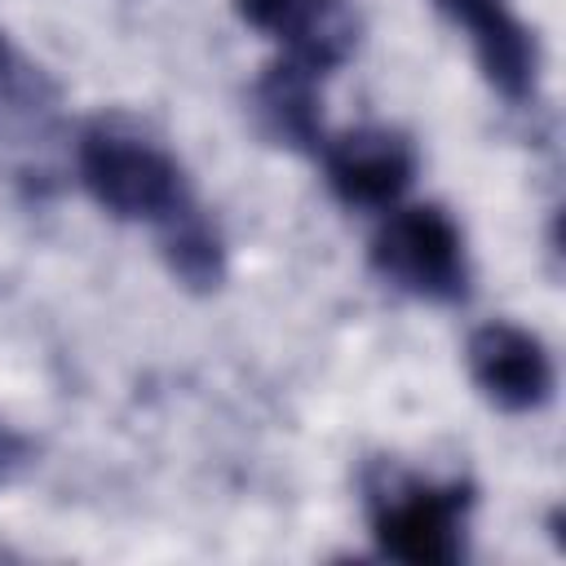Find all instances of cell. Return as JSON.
<instances>
[{
	"instance_id": "7c38bea8",
	"label": "cell",
	"mask_w": 566,
	"mask_h": 566,
	"mask_svg": "<svg viewBox=\"0 0 566 566\" xmlns=\"http://www.w3.org/2000/svg\"><path fill=\"white\" fill-rule=\"evenodd\" d=\"M451 22H460V27H469V35L473 31H482L486 22H495L500 13H509V4L504 0H433Z\"/></svg>"
},
{
	"instance_id": "277c9868",
	"label": "cell",
	"mask_w": 566,
	"mask_h": 566,
	"mask_svg": "<svg viewBox=\"0 0 566 566\" xmlns=\"http://www.w3.org/2000/svg\"><path fill=\"white\" fill-rule=\"evenodd\" d=\"M469 371L504 411H535L553 394V358L539 336L513 323H486L469 336Z\"/></svg>"
},
{
	"instance_id": "7a4b0ae2",
	"label": "cell",
	"mask_w": 566,
	"mask_h": 566,
	"mask_svg": "<svg viewBox=\"0 0 566 566\" xmlns=\"http://www.w3.org/2000/svg\"><path fill=\"white\" fill-rule=\"evenodd\" d=\"M473 491L464 482L429 486L411 473L376 464L367 473V509L376 544L416 566H447L464 553V513Z\"/></svg>"
},
{
	"instance_id": "52a82bcc",
	"label": "cell",
	"mask_w": 566,
	"mask_h": 566,
	"mask_svg": "<svg viewBox=\"0 0 566 566\" xmlns=\"http://www.w3.org/2000/svg\"><path fill=\"white\" fill-rule=\"evenodd\" d=\"M279 35L287 40L292 62H301L314 75H327L358 44V13L345 0H296Z\"/></svg>"
},
{
	"instance_id": "3957f363",
	"label": "cell",
	"mask_w": 566,
	"mask_h": 566,
	"mask_svg": "<svg viewBox=\"0 0 566 566\" xmlns=\"http://www.w3.org/2000/svg\"><path fill=\"white\" fill-rule=\"evenodd\" d=\"M371 265L394 287L424 301H464L469 292L464 239L455 221L433 203L394 212L371 239Z\"/></svg>"
},
{
	"instance_id": "4fadbf2b",
	"label": "cell",
	"mask_w": 566,
	"mask_h": 566,
	"mask_svg": "<svg viewBox=\"0 0 566 566\" xmlns=\"http://www.w3.org/2000/svg\"><path fill=\"white\" fill-rule=\"evenodd\" d=\"M234 9H239V18H243L248 27L279 35V27H283L287 13L296 9V0H234Z\"/></svg>"
},
{
	"instance_id": "8992f818",
	"label": "cell",
	"mask_w": 566,
	"mask_h": 566,
	"mask_svg": "<svg viewBox=\"0 0 566 566\" xmlns=\"http://www.w3.org/2000/svg\"><path fill=\"white\" fill-rule=\"evenodd\" d=\"M252 111H256V124L279 146H296V150L314 146L318 133H323V119H318V75L305 71L301 62H292V57L274 62L256 80Z\"/></svg>"
},
{
	"instance_id": "9c48e42d",
	"label": "cell",
	"mask_w": 566,
	"mask_h": 566,
	"mask_svg": "<svg viewBox=\"0 0 566 566\" xmlns=\"http://www.w3.org/2000/svg\"><path fill=\"white\" fill-rule=\"evenodd\" d=\"M473 49H478V66H482L486 84L495 93H504L509 102H522L535 88L539 49H535V35L526 31L522 18L500 13L495 22H486L482 31H473Z\"/></svg>"
},
{
	"instance_id": "ba28073f",
	"label": "cell",
	"mask_w": 566,
	"mask_h": 566,
	"mask_svg": "<svg viewBox=\"0 0 566 566\" xmlns=\"http://www.w3.org/2000/svg\"><path fill=\"white\" fill-rule=\"evenodd\" d=\"M159 252L172 279H181L190 292H212L226 279V243L190 199L159 217Z\"/></svg>"
},
{
	"instance_id": "6da1fadb",
	"label": "cell",
	"mask_w": 566,
	"mask_h": 566,
	"mask_svg": "<svg viewBox=\"0 0 566 566\" xmlns=\"http://www.w3.org/2000/svg\"><path fill=\"white\" fill-rule=\"evenodd\" d=\"M80 181L124 221H159L190 199L177 159L119 115L93 119L80 133Z\"/></svg>"
},
{
	"instance_id": "8fae6325",
	"label": "cell",
	"mask_w": 566,
	"mask_h": 566,
	"mask_svg": "<svg viewBox=\"0 0 566 566\" xmlns=\"http://www.w3.org/2000/svg\"><path fill=\"white\" fill-rule=\"evenodd\" d=\"M35 460V447H31V438L27 433H18L13 424H4L0 420V486H9L27 464Z\"/></svg>"
},
{
	"instance_id": "30bf717a",
	"label": "cell",
	"mask_w": 566,
	"mask_h": 566,
	"mask_svg": "<svg viewBox=\"0 0 566 566\" xmlns=\"http://www.w3.org/2000/svg\"><path fill=\"white\" fill-rule=\"evenodd\" d=\"M40 71H31L13 49H9V40L0 35V106H9V111H31V106H40Z\"/></svg>"
},
{
	"instance_id": "5b68a950",
	"label": "cell",
	"mask_w": 566,
	"mask_h": 566,
	"mask_svg": "<svg viewBox=\"0 0 566 566\" xmlns=\"http://www.w3.org/2000/svg\"><path fill=\"white\" fill-rule=\"evenodd\" d=\"M327 181L349 208H389L416 177V150L394 128L340 133L327 155Z\"/></svg>"
}]
</instances>
